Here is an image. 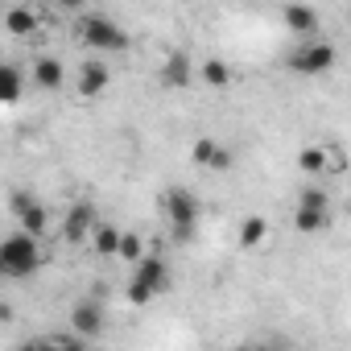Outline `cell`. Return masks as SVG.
Wrapping results in <instances>:
<instances>
[{
    "mask_svg": "<svg viewBox=\"0 0 351 351\" xmlns=\"http://www.w3.org/2000/svg\"><path fill=\"white\" fill-rule=\"evenodd\" d=\"M161 215L173 228V244H191L195 232H199V219H203V203L186 186H169L161 195Z\"/></svg>",
    "mask_w": 351,
    "mask_h": 351,
    "instance_id": "6da1fadb",
    "label": "cell"
},
{
    "mask_svg": "<svg viewBox=\"0 0 351 351\" xmlns=\"http://www.w3.org/2000/svg\"><path fill=\"white\" fill-rule=\"evenodd\" d=\"M42 269V248H38V236L34 232H13L5 244H0V273L5 277H34Z\"/></svg>",
    "mask_w": 351,
    "mask_h": 351,
    "instance_id": "7a4b0ae2",
    "label": "cell"
},
{
    "mask_svg": "<svg viewBox=\"0 0 351 351\" xmlns=\"http://www.w3.org/2000/svg\"><path fill=\"white\" fill-rule=\"evenodd\" d=\"M169 265L157 256V252H145L136 265H132V281H128V302L132 306H149L157 293L169 289Z\"/></svg>",
    "mask_w": 351,
    "mask_h": 351,
    "instance_id": "3957f363",
    "label": "cell"
},
{
    "mask_svg": "<svg viewBox=\"0 0 351 351\" xmlns=\"http://www.w3.org/2000/svg\"><path fill=\"white\" fill-rule=\"evenodd\" d=\"M83 46H91L95 54H120V50H128V34L112 17L91 13V17H83Z\"/></svg>",
    "mask_w": 351,
    "mask_h": 351,
    "instance_id": "277c9868",
    "label": "cell"
},
{
    "mask_svg": "<svg viewBox=\"0 0 351 351\" xmlns=\"http://www.w3.org/2000/svg\"><path fill=\"white\" fill-rule=\"evenodd\" d=\"M335 58H339V50H335L330 42H306V46H298V50L285 58V66H289L293 75H326V71L335 66Z\"/></svg>",
    "mask_w": 351,
    "mask_h": 351,
    "instance_id": "5b68a950",
    "label": "cell"
},
{
    "mask_svg": "<svg viewBox=\"0 0 351 351\" xmlns=\"http://www.w3.org/2000/svg\"><path fill=\"white\" fill-rule=\"evenodd\" d=\"M157 79H161L165 91H186L191 79H195V62H191V54H186V50H169L165 62H161V71H157Z\"/></svg>",
    "mask_w": 351,
    "mask_h": 351,
    "instance_id": "8992f818",
    "label": "cell"
},
{
    "mask_svg": "<svg viewBox=\"0 0 351 351\" xmlns=\"http://www.w3.org/2000/svg\"><path fill=\"white\" fill-rule=\"evenodd\" d=\"M95 223H99V215H95L91 203H71V207H66V223H62L66 244H83V240L95 232Z\"/></svg>",
    "mask_w": 351,
    "mask_h": 351,
    "instance_id": "52a82bcc",
    "label": "cell"
},
{
    "mask_svg": "<svg viewBox=\"0 0 351 351\" xmlns=\"http://www.w3.org/2000/svg\"><path fill=\"white\" fill-rule=\"evenodd\" d=\"M191 161L195 165H203V169H232V149L228 145H219V141H211V136H199L195 145H191Z\"/></svg>",
    "mask_w": 351,
    "mask_h": 351,
    "instance_id": "ba28073f",
    "label": "cell"
},
{
    "mask_svg": "<svg viewBox=\"0 0 351 351\" xmlns=\"http://www.w3.org/2000/svg\"><path fill=\"white\" fill-rule=\"evenodd\" d=\"M108 83H112V71H108V62H104V58H87V62L79 66V95H83V99L104 95V91H108Z\"/></svg>",
    "mask_w": 351,
    "mask_h": 351,
    "instance_id": "9c48e42d",
    "label": "cell"
},
{
    "mask_svg": "<svg viewBox=\"0 0 351 351\" xmlns=\"http://www.w3.org/2000/svg\"><path fill=\"white\" fill-rule=\"evenodd\" d=\"M71 326H75L79 335L95 339V335L104 330V306H99V298H87V302H79V306L71 310Z\"/></svg>",
    "mask_w": 351,
    "mask_h": 351,
    "instance_id": "30bf717a",
    "label": "cell"
},
{
    "mask_svg": "<svg viewBox=\"0 0 351 351\" xmlns=\"http://www.w3.org/2000/svg\"><path fill=\"white\" fill-rule=\"evenodd\" d=\"M34 87H42V91H62L66 87V66L58 62V58H38L34 62Z\"/></svg>",
    "mask_w": 351,
    "mask_h": 351,
    "instance_id": "8fae6325",
    "label": "cell"
},
{
    "mask_svg": "<svg viewBox=\"0 0 351 351\" xmlns=\"http://www.w3.org/2000/svg\"><path fill=\"white\" fill-rule=\"evenodd\" d=\"M281 21H285V29H293V34H314V29H318V13H314L310 5H302V0H289V5L281 9Z\"/></svg>",
    "mask_w": 351,
    "mask_h": 351,
    "instance_id": "7c38bea8",
    "label": "cell"
},
{
    "mask_svg": "<svg viewBox=\"0 0 351 351\" xmlns=\"http://www.w3.org/2000/svg\"><path fill=\"white\" fill-rule=\"evenodd\" d=\"M293 228H298L302 236H314V232L330 228V207H306V203H298V211H293Z\"/></svg>",
    "mask_w": 351,
    "mask_h": 351,
    "instance_id": "4fadbf2b",
    "label": "cell"
},
{
    "mask_svg": "<svg viewBox=\"0 0 351 351\" xmlns=\"http://www.w3.org/2000/svg\"><path fill=\"white\" fill-rule=\"evenodd\" d=\"M298 169L310 173V178L326 173V169H330V149H326V145H306V149L298 153Z\"/></svg>",
    "mask_w": 351,
    "mask_h": 351,
    "instance_id": "5bb4252c",
    "label": "cell"
},
{
    "mask_svg": "<svg viewBox=\"0 0 351 351\" xmlns=\"http://www.w3.org/2000/svg\"><path fill=\"white\" fill-rule=\"evenodd\" d=\"M199 75H203V83H207L211 91H228V87L236 83V71H232V66H228L223 58H207Z\"/></svg>",
    "mask_w": 351,
    "mask_h": 351,
    "instance_id": "9a60e30c",
    "label": "cell"
},
{
    "mask_svg": "<svg viewBox=\"0 0 351 351\" xmlns=\"http://www.w3.org/2000/svg\"><path fill=\"white\" fill-rule=\"evenodd\" d=\"M265 236H269L265 215H244V223H240V248H261Z\"/></svg>",
    "mask_w": 351,
    "mask_h": 351,
    "instance_id": "2e32d148",
    "label": "cell"
},
{
    "mask_svg": "<svg viewBox=\"0 0 351 351\" xmlns=\"http://www.w3.org/2000/svg\"><path fill=\"white\" fill-rule=\"evenodd\" d=\"M120 236H124V232H116L112 223H95L91 244H95V252H99V256H116V252H120Z\"/></svg>",
    "mask_w": 351,
    "mask_h": 351,
    "instance_id": "e0dca14e",
    "label": "cell"
},
{
    "mask_svg": "<svg viewBox=\"0 0 351 351\" xmlns=\"http://www.w3.org/2000/svg\"><path fill=\"white\" fill-rule=\"evenodd\" d=\"M17 219H21V228H25V232H34V236H42V232H46V223H50V215H46V207H42L38 199H34L29 207H21V211H17Z\"/></svg>",
    "mask_w": 351,
    "mask_h": 351,
    "instance_id": "ac0fdd59",
    "label": "cell"
},
{
    "mask_svg": "<svg viewBox=\"0 0 351 351\" xmlns=\"http://www.w3.org/2000/svg\"><path fill=\"white\" fill-rule=\"evenodd\" d=\"M17 95H21V71L9 62L5 71H0V99H5V104H13Z\"/></svg>",
    "mask_w": 351,
    "mask_h": 351,
    "instance_id": "d6986e66",
    "label": "cell"
},
{
    "mask_svg": "<svg viewBox=\"0 0 351 351\" xmlns=\"http://www.w3.org/2000/svg\"><path fill=\"white\" fill-rule=\"evenodd\" d=\"M34 29H38L34 9H13V13H9V34H13V38H25V34H34Z\"/></svg>",
    "mask_w": 351,
    "mask_h": 351,
    "instance_id": "ffe728a7",
    "label": "cell"
},
{
    "mask_svg": "<svg viewBox=\"0 0 351 351\" xmlns=\"http://www.w3.org/2000/svg\"><path fill=\"white\" fill-rule=\"evenodd\" d=\"M116 256H120V261H128V265H136V261L145 256V240H141L136 232H124V236H120V252H116Z\"/></svg>",
    "mask_w": 351,
    "mask_h": 351,
    "instance_id": "44dd1931",
    "label": "cell"
},
{
    "mask_svg": "<svg viewBox=\"0 0 351 351\" xmlns=\"http://www.w3.org/2000/svg\"><path fill=\"white\" fill-rule=\"evenodd\" d=\"M298 203H306V207H330V195H326L322 186H306V191L298 195Z\"/></svg>",
    "mask_w": 351,
    "mask_h": 351,
    "instance_id": "7402d4cb",
    "label": "cell"
},
{
    "mask_svg": "<svg viewBox=\"0 0 351 351\" xmlns=\"http://www.w3.org/2000/svg\"><path fill=\"white\" fill-rule=\"evenodd\" d=\"M54 5H58L62 13H79V9H83V0H54Z\"/></svg>",
    "mask_w": 351,
    "mask_h": 351,
    "instance_id": "603a6c76",
    "label": "cell"
}]
</instances>
